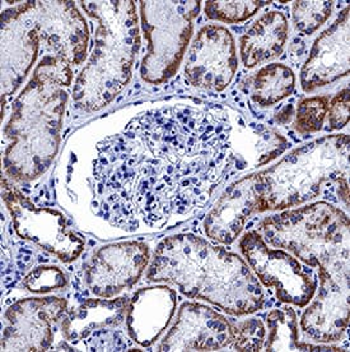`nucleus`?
<instances>
[{
    "label": "nucleus",
    "instance_id": "obj_25",
    "mask_svg": "<svg viewBox=\"0 0 350 352\" xmlns=\"http://www.w3.org/2000/svg\"><path fill=\"white\" fill-rule=\"evenodd\" d=\"M329 109V98L316 96L305 98L299 102L294 128L301 134L318 132L323 128Z\"/></svg>",
    "mask_w": 350,
    "mask_h": 352
},
{
    "label": "nucleus",
    "instance_id": "obj_18",
    "mask_svg": "<svg viewBox=\"0 0 350 352\" xmlns=\"http://www.w3.org/2000/svg\"><path fill=\"white\" fill-rule=\"evenodd\" d=\"M177 296L167 286L140 289L129 300L126 309V329L132 341L149 347L165 332L174 317Z\"/></svg>",
    "mask_w": 350,
    "mask_h": 352
},
{
    "label": "nucleus",
    "instance_id": "obj_17",
    "mask_svg": "<svg viewBox=\"0 0 350 352\" xmlns=\"http://www.w3.org/2000/svg\"><path fill=\"white\" fill-rule=\"evenodd\" d=\"M259 173L244 176L220 197L204 222L205 234L222 244H232L260 202Z\"/></svg>",
    "mask_w": 350,
    "mask_h": 352
},
{
    "label": "nucleus",
    "instance_id": "obj_11",
    "mask_svg": "<svg viewBox=\"0 0 350 352\" xmlns=\"http://www.w3.org/2000/svg\"><path fill=\"white\" fill-rule=\"evenodd\" d=\"M68 311L62 298L23 299L4 314L1 351H46L54 341V326Z\"/></svg>",
    "mask_w": 350,
    "mask_h": 352
},
{
    "label": "nucleus",
    "instance_id": "obj_14",
    "mask_svg": "<svg viewBox=\"0 0 350 352\" xmlns=\"http://www.w3.org/2000/svg\"><path fill=\"white\" fill-rule=\"evenodd\" d=\"M233 324L215 310L185 302L158 351H217L229 349Z\"/></svg>",
    "mask_w": 350,
    "mask_h": 352
},
{
    "label": "nucleus",
    "instance_id": "obj_4",
    "mask_svg": "<svg viewBox=\"0 0 350 352\" xmlns=\"http://www.w3.org/2000/svg\"><path fill=\"white\" fill-rule=\"evenodd\" d=\"M97 21L95 46L74 85L79 109L93 113L108 105L132 78L139 49V23L135 1H79Z\"/></svg>",
    "mask_w": 350,
    "mask_h": 352
},
{
    "label": "nucleus",
    "instance_id": "obj_2",
    "mask_svg": "<svg viewBox=\"0 0 350 352\" xmlns=\"http://www.w3.org/2000/svg\"><path fill=\"white\" fill-rule=\"evenodd\" d=\"M147 280L175 285L185 296L205 300L231 316L251 314L264 305L263 289L247 264L193 234L159 243Z\"/></svg>",
    "mask_w": 350,
    "mask_h": 352
},
{
    "label": "nucleus",
    "instance_id": "obj_12",
    "mask_svg": "<svg viewBox=\"0 0 350 352\" xmlns=\"http://www.w3.org/2000/svg\"><path fill=\"white\" fill-rule=\"evenodd\" d=\"M235 40L226 27H202L189 50L185 77L195 87L223 91L236 74Z\"/></svg>",
    "mask_w": 350,
    "mask_h": 352
},
{
    "label": "nucleus",
    "instance_id": "obj_16",
    "mask_svg": "<svg viewBox=\"0 0 350 352\" xmlns=\"http://www.w3.org/2000/svg\"><path fill=\"white\" fill-rule=\"evenodd\" d=\"M318 294L301 319V328L318 344L340 341L349 327V281L318 282Z\"/></svg>",
    "mask_w": 350,
    "mask_h": 352
},
{
    "label": "nucleus",
    "instance_id": "obj_15",
    "mask_svg": "<svg viewBox=\"0 0 350 352\" xmlns=\"http://www.w3.org/2000/svg\"><path fill=\"white\" fill-rule=\"evenodd\" d=\"M349 68V8H345L316 38L301 71V86L305 92H312L345 77Z\"/></svg>",
    "mask_w": 350,
    "mask_h": 352
},
{
    "label": "nucleus",
    "instance_id": "obj_26",
    "mask_svg": "<svg viewBox=\"0 0 350 352\" xmlns=\"http://www.w3.org/2000/svg\"><path fill=\"white\" fill-rule=\"evenodd\" d=\"M266 340V329L260 319H247L233 326V341L231 351H261Z\"/></svg>",
    "mask_w": 350,
    "mask_h": 352
},
{
    "label": "nucleus",
    "instance_id": "obj_23",
    "mask_svg": "<svg viewBox=\"0 0 350 352\" xmlns=\"http://www.w3.org/2000/svg\"><path fill=\"white\" fill-rule=\"evenodd\" d=\"M334 1H294L293 22L299 32L312 35L331 16Z\"/></svg>",
    "mask_w": 350,
    "mask_h": 352
},
{
    "label": "nucleus",
    "instance_id": "obj_30",
    "mask_svg": "<svg viewBox=\"0 0 350 352\" xmlns=\"http://www.w3.org/2000/svg\"><path fill=\"white\" fill-rule=\"evenodd\" d=\"M293 115H294V107L292 105L284 106L279 113H277L275 120L280 124H287L290 122Z\"/></svg>",
    "mask_w": 350,
    "mask_h": 352
},
{
    "label": "nucleus",
    "instance_id": "obj_1",
    "mask_svg": "<svg viewBox=\"0 0 350 352\" xmlns=\"http://www.w3.org/2000/svg\"><path fill=\"white\" fill-rule=\"evenodd\" d=\"M232 125L220 109L162 106L97 144L93 183L100 214L134 231L161 229L202 208L233 162Z\"/></svg>",
    "mask_w": 350,
    "mask_h": 352
},
{
    "label": "nucleus",
    "instance_id": "obj_20",
    "mask_svg": "<svg viewBox=\"0 0 350 352\" xmlns=\"http://www.w3.org/2000/svg\"><path fill=\"white\" fill-rule=\"evenodd\" d=\"M288 38V19L280 12H269L259 18L241 37V59L246 68L279 56Z\"/></svg>",
    "mask_w": 350,
    "mask_h": 352
},
{
    "label": "nucleus",
    "instance_id": "obj_29",
    "mask_svg": "<svg viewBox=\"0 0 350 352\" xmlns=\"http://www.w3.org/2000/svg\"><path fill=\"white\" fill-rule=\"evenodd\" d=\"M329 124L331 129H342L349 122V88L342 89L329 102Z\"/></svg>",
    "mask_w": 350,
    "mask_h": 352
},
{
    "label": "nucleus",
    "instance_id": "obj_10",
    "mask_svg": "<svg viewBox=\"0 0 350 352\" xmlns=\"http://www.w3.org/2000/svg\"><path fill=\"white\" fill-rule=\"evenodd\" d=\"M240 248L259 280L266 287H275L280 301L303 308L314 299L318 287L314 268L299 263L283 250L270 249L256 231L247 232Z\"/></svg>",
    "mask_w": 350,
    "mask_h": 352
},
{
    "label": "nucleus",
    "instance_id": "obj_6",
    "mask_svg": "<svg viewBox=\"0 0 350 352\" xmlns=\"http://www.w3.org/2000/svg\"><path fill=\"white\" fill-rule=\"evenodd\" d=\"M268 244L284 248L301 262L318 268V282L349 280V220L326 202L281 212L261 223Z\"/></svg>",
    "mask_w": 350,
    "mask_h": 352
},
{
    "label": "nucleus",
    "instance_id": "obj_8",
    "mask_svg": "<svg viewBox=\"0 0 350 352\" xmlns=\"http://www.w3.org/2000/svg\"><path fill=\"white\" fill-rule=\"evenodd\" d=\"M139 3L141 28L147 41L140 76L148 83L161 85L175 74L181 63L202 1Z\"/></svg>",
    "mask_w": 350,
    "mask_h": 352
},
{
    "label": "nucleus",
    "instance_id": "obj_21",
    "mask_svg": "<svg viewBox=\"0 0 350 352\" xmlns=\"http://www.w3.org/2000/svg\"><path fill=\"white\" fill-rule=\"evenodd\" d=\"M294 86L296 76L289 67L279 63L269 64L255 77L253 100L259 105L272 106L288 97Z\"/></svg>",
    "mask_w": 350,
    "mask_h": 352
},
{
    "label": "nucleus",
    "instance_id": "obj_24",
    "mask_svg": "<svg viewBox=\"0 0 350 352\" xmlns=\"http://www.w3.org/2000/svg\"><path fill=\"white\" fill-rule=\"evenodd\" d=\"M272 1H207L205 14L213 21L237 23L253 17L259 9Z\"/></svg>",
    "mask_w": 350,
    "mask_h": 352
},
{
    "label": "nucleus",
    "instance_id": "obj_7",
    "mask_svg": "<svg viewBox=\"0 0 350 352\" xmlns=\"http://www.w3.org/2000/svg\"><path fill=\"white\" fill-rule=\"evenodd\" d=\"M349 137L329 135L290 152L275 166L259 173L257 212L277 211L314 199L329 182L347 180Z\"/></svg>",
    "mask_w": 350,
    "mask_h": 352
},
{
    "label": "nucleus",
    "instance_id": "obj_28",
    "mask_svg": "<svg viewBox=\"0 0 350 352\" xmlns=\"http://www.w3.org/2000/svg\"><path fill=\"white\" fill-rule=\"evenodd\" d=\"M257 165L261 166L275 159L288 147V142L280 134L264 125L257 126Z\"/></svg>",
    "mask_w": 350,
    "mask_h": 352
},
{
    "label": "nucleus",
    "instance_id": "obj_13",
    "mask_svg": "<svg viewBox=\"0 0 350 352\" xmlns=\"http://www.w3.org/2000/svg\"><path fill=\"white\" fill-rule=\"evenodd\" d=\"M149 262V248L141 241H124L101 248L86 270L88 289L100 298H113L130 289Z\"/></svg>",
    "mask_w": 350,
    "mask_h": 352
},
{
    "label": "nucleus",
    "instance_id": "obj_9",
    "mask_svg": "<svg viewBox=\"0 0 350 352\" xmlns=\"http://www.w3.org/2000/svg\"><path fill=\"white\" fill-rule=\"evenodd\" d=\"M1 195L19 238L35 243L62 262H73L82 254L84 240L70 229L60 212L37 207L5 179H1Z\"/></svg>",
    "mask_w": 350,
    "mask_h": 352
},
{
    "label": "nucleus",
    "instance_id": "obj_19",
    "mask_svg": "<svg viewBox=\"0 0 350 352\" xmlns=\"http://www.w3.org/2000/svg\"><path fill=\"white\" fill-rule=\"evenodd\" d=\"M129 300L91 299L62 317L64 338L73 344L84 342L89 336L101 335L120 326L126 316Z\"/></svg>",
    "mask_w": 350,
    "mask_h": 352
},
{
    "label": "nucleus",
    "instance_id": "obj_22",
    "mask_svg": "<svg viewBox=\"0 0 350 352\" xmlns=\"http://www.w3.org/2000/svg\"><path fill=\"white\" fill-rule=\"evenodd\" d=\"M265 351H299L297 314L292 308L272 310L266 317Z\"/></svg>",
    "mask_w": 350,
    "mask_h": 352
},
{
    "label": "nucleus",
    "instance_id": "obj_27",
    "mask_svg": "<svg viewBox=\"0 0 350 352\" xmlns=\"http://www.w3.org/2000/svg\"><path fill=\"white\" fill-rule=\"evenodd\" d=\"M27 290L45 294L67 286V277L58 267H37L23 281Z\"/></svg>",
    "mask_w": 350,
    "mask_h": 352
},
{
    "label": "nucleus",
    "instance_id": "obj_5",
    "mask_svg": "<svg viewBox=\"0 0 350 352\" xmlns=\"http://www.w3.org/2000/svg\"><path fill=\"white\" fill-rule=\"evenodd\" d=\"M67 98L62 86L37 71L16 98L4 129V168L14 180L32 182L50 168L60 144Z\"/></svg>",
    "mask_w": 350,
    "mask_h": 352
},
{
    "label": "nucleus",
    "instance_id": "obj_3",
    "mask_svg": "<svg viewBox=\"0 0 350 352\" xmlns=\"http://www.w3.org/2000/svg\"><path fill=\"white\" fill-rule=\"evenodd\" d=\"M88 27L73 1H23L1 13V114L37 58L86 59Z\"/></svg>",
    "mask_w": 350,
    "mask_h": 352
}]
</instances>
